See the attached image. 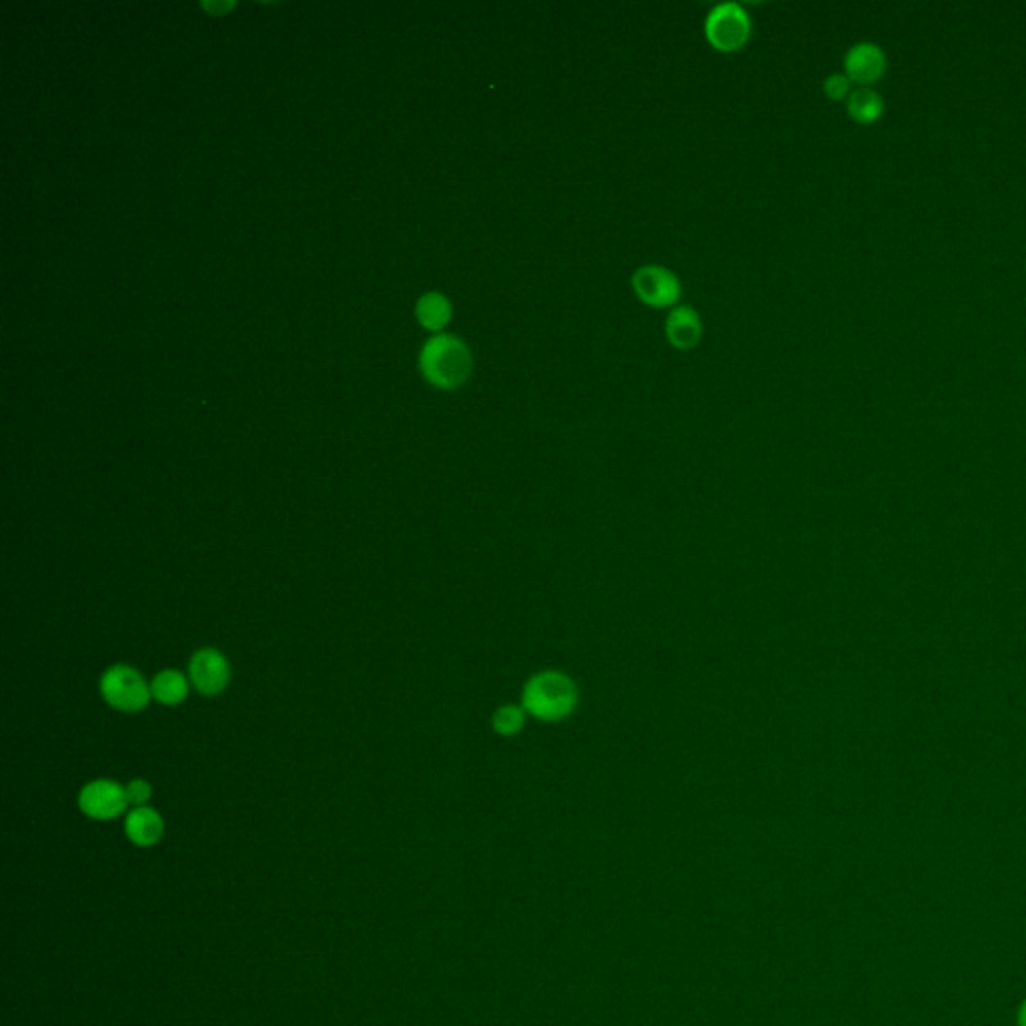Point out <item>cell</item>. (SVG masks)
<instances>
[{
    "label": "cell",
    "mask_w": 1026,
    "mask_h": 1026,
    "mask_svg": "<svg viewBox=\"0 0 1026 1026\" xmlns=\"http://www.w3.org/2000/svg\"><path fill=\"white\" fill-rule=\"evenodd\" d=\"M419 370L429 385L441 392H453L466 385L473 373V353L470 345L448 333L427 339L419 353Z\"/></svg>",
    "instance_id": "1"
},
{
    "label": "cell",
    "mask_w": 1026,
    "mask_h": 1026,
    "mask_svg": "<svg viewBox=\"0 0 1026 1026\" xmlns=\"http://www.w3.org/2000/svg\"><path fill=\"white\" fill-rule=\"evenodd\" d=\"M578 702L574 682L559 672H542L525 684L522 708L525 714L544 722H557L569 716Z\"/></svg>",
    "instance_id": "2"
},
{
    "label": "cell",
    "mask_w": 1026,
    "mask_h": 1026,
    "mask_svg": "<svg viewBox=\"0 0 1026 1026\" xmlns=\"http://www.w3.org/2000/svg\"><path fill=\"white\" fill-rule=\"evenodd\" d=\"M704 34L714 51L731 55L742 51L750 41L752 19L740 2H720L708 12Z\"/></svg>",
    "instance_id": "3"
},
{
    "label": "cell",
    "mask_w": 1026,
    "mask_h": 1026,
    "mask_svg": "<svg viewBox=\"0 0 1026 1026\" xmlns=\"http://www.w3.org/2000/svg\"><path fill=\"white\" fill-rule=\"evenodd\" d=\"M633 296L652 309H674L682 299V281L664 265H642L632 275Z\"/></svg>",
    "instance_id": "4"
},
{
    "label": "cell",
    "mask_w": 1026,
    "mask_h": 1026,
    "mask_svg": "<svg viewBox=\"0 0 1026 1026\" xmlns=\"http://www.w3.org/2000/svg\"><path fill=\"white\" fill-rule=\"evenodd\" d=\"M100 694L113 708L120 712H139L149 704L151 688L145 677L131 666H113L100 680Z\"/></svg>",
    "instance_id": "5"
},
{
    "label": "cell",
    "mask_w": 1026,
    "mask_h": 1026,
    "mask_svg": "<svg viewBox=\"0 0 1026 1026\" xmlns=\"http://www.w3.org/2000/svg\"><path fill=\"white\" fill-rule=\"evenodd\" d=\"M129 804L127 788L113 780H95L81 790L78 806L95 820H113L120 816Z\"/></svg>",
    "instance_id": "6"
},
{
    "label": "cell",
    "mask_w": 1026,
    "mask_h": 1026,
    "mask_svg": "<svg viewBox=\"0 0 1026 1026\" xmlns=\"http://www.w3.org/2000/svg\"><path fill=\"white\" fill-rule=\"evenodd\" d=\"M189 676L203 696H217L229 684V662L215 648H203L191 658Z\"/></svg>",
    "instance_id": "7"
},
{
    "label": "cell",
    "mask_w": 1026,
    "mask_h": 1026,
    "mask_svg": "<svg viewBox=\"0 0 1026 1026\" xmlns=\"http://www.w3.org/2000/svg\"><path fill=\"white\" fill-rule=\"evenodd\" d=\"M885 51L874 43H858L844 56V75L861 87L874 85L885 75Z\"/></svg>",
    "instance_id": "8"
},
{
    "label": "cell",
    "mask_w": 1026,
    "mask_h": 1026,
    "mask_svg": "<svg viewBox=\"0 0 1026 1026\" xmlns=\"http://www.w3.org/2000/svg\"><path fill=\"white\" fill-rule=\"evenodd\" d=\"M664 331H666L667 343L674 350L692 351L698 348L699 341L704 338V323L694 307L677 306L670 309Z\"/></svg>",
    "instance_id": "9"
},
{
    "label": "cell",
    "mask_w": 1026,
    "mask_h": 1026,
    "mask_svg": "<svg viewBox=\"0 0 1026 1026\" xmlns=\"http://www.w3.org/2000/svg\"><path fill=\"white\" fill-rule=\"evenodd\" d=\"M125 830L137 846H153L163 836V819L153 809L139 806L127 816Z\"/></svg>",
    "instance_id": "10"
},
{
    "label": "cell",
    "mask_w": 1026,
    "mask_h": 1026,
    "mask_svg": "<svg viewBox=\"0 0 1026 1026\" xmlns=\"http://www.w3.org/2000/svg\"><path fill=\"white\" fill-rule=\"evenodd\" d=\"M415 317H417L421 328L439 333V331L448 328L449 321L453 317V307H451V301L443 293L429 291L426 296L419 297V301L415 306Z\"/></svg>",
    "instance_id": "11"
},
{
    "label": "cell",
    "mask_w": 1026,
    "mask_h": 1026,
    "mask_svg": "<svg viewBox=\"0 0 1026 1026\" xmlns=\"http://www.w3.org/2000/svg\"><path fill=\"white\" fill-rule=\"evenodd\" d=\"M846 109H848V115L856 122L861 125H873L876 120L883 117V110H885V103L880 99V95L873 90V88L861 87L856 90H852L851 97L846 100Z\"/></svg>",
    "instance_id": "12"
},
{
    "label": "cell",
    "mask_w": 1026,
    "mask_h": 1026,
    "mask_svg": "<svg viewBox=\"0 0 1026 1026\" xmlns=\"http://www.w3.org/2000/svg\"><path fill=\"white\" fill-rule=\"evenodd\" d=\"M151 694H153L157 702H161L164 706H177L186 698L189 682L181 672L164 670V672L154 676L153 684H151Z\"/></svg>",
    "instance_id": "13"
},
{
    "label": "cell",
    "mask_w": 1026,
    "mask_h": 1026,
    "mask_svg": "<svg viewBox=\"0 0 1026 1026\" xmlns=\"http://www.w3.org/2000/svg\"><path fill=\"white\" fill-rule=\"evenodd\" d=\"M525 710L517 706H502L500 710L493 714V728L502 736H512L522 730L524 726Z\"/></svg>",
    "instance_id": "14"
},
{
    "label": "cell",
    "mask_w": 1026,
    "mask_h": 1026,
    "mask_svg": "<svg viewBox=\"0 0 1026 1026\" xmlns=\"http://www.w3.org/2000/svg\"><path fill=\"white\" fill-rule=\"evenodd\" d=\"M824 95L830 100H848L852 95L851 78L846 77V75H830L824 81Z\"/></svg>",
    "instance_id": "15"
},
{
    "label": "cell",
    "mask_w": 1026,
    "mask_h": 1026,
    "mask_svg": "<svg viewBox=\"0 0 1026 1026\" xmlns=\"http://www.w3.org/2000/svg\"><path fill=\"white\" fill-rule=\"evenodd\" d=\"M151 792H153V790H151V784H149L147 780H141V778L132 780L131 784L127 787L129 804H135L137 809H139V806H145V804L149 802V798H151Z\"/></svg>",
    "instance_id": "16"
},
{
    "label": "cell",
    "mask_w": 1026,
    "mask_h": 1026,
    "mask_svg": "<svg viewBox=\"0 0 1026 1026\" xmlns=\"http://www.w3.org/2000/svg\"><path fill=\"white\" fill-rule=\"evenodd\" d=\"M1018 1023H1020V1026H1026V1003L1025 1006H1023V1011H1020V1018H1018Z\"/></svg>",
    "instance_id": "17"
}]
</instances>
